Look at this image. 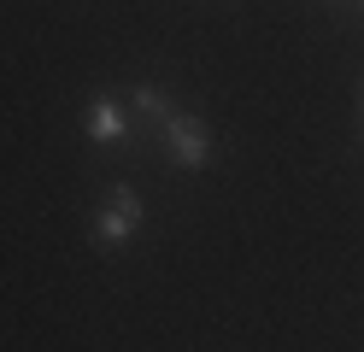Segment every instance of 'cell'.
<instances>
[{
	"instance_id": "cell-1",
	"label": "cell",
	"mask_w": 364,
	"mask_h": 352,
	"mask_svg": "<svg viewBox=\"0 0 364 352\" xmlns=\"http://www.w3.org/2000/svg\"><path fill=\"white\" fill-rule=\"evenodd\" d=\"M141 194L135 188H112L106 194V206L95 211V223H88V235H95L100 247H124V241H135V229H141Z\"/></svg>"
},
{
	"instance_id": "cell-2",
	"label": "cell",
	"mask_w": 364,
	"mask_h": 352,
	"mask_svg": "<svg viewBox=\"0 0 364 352\" xmlns=\"http://www.w3.org/2000/svg\"><path fill=\"white\" fill-rule=\"evenodd\" d=\"M165 153L182 164V171H200V164L212 159V129H206V117L171 112V117H165Z\"/></svg>"
},
{
	"instance_id": "cell-3",
	"label": "cell",
	"mask_w": 364,
	"mask_h": 352,
	"mask_svg": "<svg viewBox=\"0 0 364 352\" xmlns=\"http://www.w3.org/2000/svg\"><path fill=\"white\" fill-rule=\"evenodd\" d=\"M82 129H88L95 147H124V141H129V112L118 100H95L82 112Z\"/></svg>"
},
{
	"instance_id": "cell-4",
	"label": "cell",
	"mask_w": 364,
	"mask_h": 352,
	"mask_svg": "<svg viewBox=\"0 0 364 352\" xmlns=\"http://www.w3.org/2000/svg\"><path fill=\"white\" fill-rule=\"evenodd\" d=\"M135 112H147V117H159V124H165V117H171V100H165V88H135Z\"/></svg>"
},
{
	"instance_id": "cell-5",
	"label": "cell",
	"mask_w": 364,
	"mask_h": 352,
	"mask_svg": "<svg viewBox=\"0 0 364 352\" xmlns=\"http://www.w3.org/2000/svg\"><path fill=\"white\" fill-rule=\"evenodd\" d=\"M358 6H364V0H358Z\"/></svg>"
}]
</instances>
